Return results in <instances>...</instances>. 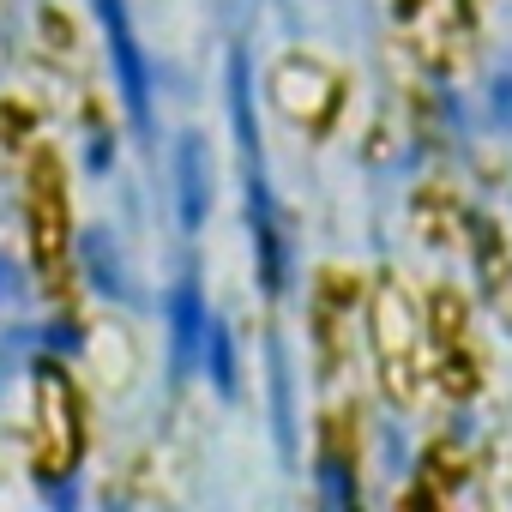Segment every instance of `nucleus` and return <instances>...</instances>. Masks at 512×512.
Here are the masks:
<instances>
[{
    "instance_id": "20e7f679",
    "label": "nucleus",
    "mask_w": 512,
    "mask_h": 512,
    "mask_svg": "<svg viewBox=\"0 0 512 512\" xmlns=\"http://www.w3.org/2000/svg\"><path fill=\"white\" fill-rule=\"evenodd\" d=\"M169 181H175V223L187 235H199L205 217H211V193H217V181H211V139L199 127H187L175 139V175Z\"/></svg>"
},
{
    "instance_id": "423d86ee",
    "label": "nucleus",
    "mask_w": 512,
    "mask_h": 512,
    "mask_svg": "<svg viewBox=\"0 0 512 512\" xmlns=\"http://www.w3.org/2000/svg\"><path fill=\"white\" fill-rule=\"evenodd\" d=\"M266 386H272V440H278V458L296 464L302 458V422H296V374H290L284 332L266 338Z\"/></svg>"
},
{
    "instance_id": "f8f14e48",
    "label": "nucleus",
    "mask_w": 512,
    "mask_h": 512,
    "mask_svg": "<svg viewBox=\"0 0 512 512\" xmlns=\"http://www.w3.org/2000/svg\"><path fill=\"white\" fill-rule=\"evenodd\" d=\"M488 121L512 133V73H500V79L488 85Z\"/></svg>"
},
{
    "instance_id": "f03ea898",
    "label": "nucleus",
    "mask_w": 512,
    "mask_h": 512,
    "mask_svg": "<svg viewBox=\"0 0 512 512\" xmlns=\"http://www.w3.org/2000/svg\"><path fill=\"white\" fill-rule=\"evenodd\" d=\"M97 13V31H103V49H109V67H115V91H121V109H127V127L151 145L157 139V79H151V55L133 31V7L127 0H91Z\"/></svg>"
},
{
    "instance_id": "f257e3e1",
    "label": "nucleus",
    "mask_w": 512,
    "mask_h": 512,
    "mask_svg": "<svg viewBox=\"0 0 512 512\" xmlns=\"http://www.w3.org/2000/svg\"><path fill=\"white\" fill-rule=\"evenodd\" d=\"M229 133H235V157H241V223H247V247H253V272H260V290L278 302L290 290V217H284V199L266 169L253 61L241 43H229Z\"/></svg>"
},
{
    "instance_id": "9b49d317",
    "label": "nucleus",
    "mask_w": 512,
    "mask_h": 512,
    "mask_svg": "<svg viewBox=\"0 0 512 512\" xmlns=\"http://www.w3.org/2000/svg\"><path fill=\"white\" fill-rule=\"evenodd\" d=\"M85 163H91V175H109V169H115V133H109V127H97V133L85 139Z\"/></svg>"
},
{
    "instance_id": "6e6552de",
    "label": "nucleus",
    "mask_w": 512,
    "mask_h": 512,
    "mask_svg": "<svg viewBox=\"0 0 512 512\" xmlns=\"http://www.w3.org/2000/svg\"><path fill=\"white\" fill-rule=\"evenodd\" d=\"M31 344H37V368H55L85 350V332L67 314H55V320H31Z\"/></svg>"
},
{
    "instance_id": "9d476101",
    "label": "nucleus",
    "mask_w": 512,
    "mask_h": 512,
    "mask_svg": "<svg viewBox=\"0 0 512 512\" xmlns=\"http://www.w3.org/2000/svg\"><path fill=\"white\" fill-rule=\"evenodd\" d=\"M19 302H25V272H19L13 253H0V320H7Z\"/></svg>"
},
{
    "instance_id": "7ed1b4c3",
    "label": "nucleus",
    "mask_w": 512,
    "mask_h": 512,
    "mask_svg": "<svg viewBox=\"0 0 512 512\" xmlns=\"http://www.w3.org/2000/svg\"><path fill=\"white\" fill-rule=\"evenodd\" d=\"M163 332H169V374L187 380L199 374V350H205V332H211V302H205V284L199 272H175L169 290H163Z\"/></svg>"
},
{
    "instance_id": "0eeeda50",
    "label": "nucleus",
    "mask_w": 512,
    "mask_h": 512,
    "mask_svg": "<svg viewBox=\"0 0 512 512\" xmlns=\"http://www.w3.org/2000/svg\"><path fill=\"white\" fill-rule=\"evenodd\" d=\"M199 374L211 380V392L223 404L241 398V350H235V326L211 314V332H205V350H199Z\"/></svg>"
},
{
    "instance_id": "39448f33",
    "label": "nucleus",
    "mask_w": 512,
    "mask_h": 512,
    "mask_svg": "<svg viewBox=\"0 0 512 512\" xmlns=\"http://www.w3.org/2000/svg\"><path fill=\"white\" fill-rule=\"evenodd\" d=\"M73 260H79V278L97 302H133V278H127V253H121V235L109 223H85L79 241H73Z\"/></svg>"
},
{
    "instance_id": "1a4fd4ad",
    "label": "nucleus",
    "mask_w": 512,
    "mask_h": 512,
    "mask_svg": "<svg viewBox=\"0 0 512 512\" xmlns=\"http://www.w3.org/2000/svg\"><path fill=\"white\" fill-rule=\"evenodd\" d=\"M314 494H320V506H356V500H362V488H356V464L338 458V452H326V458L314 464Z\"/></svg>"
}]
</instances>
